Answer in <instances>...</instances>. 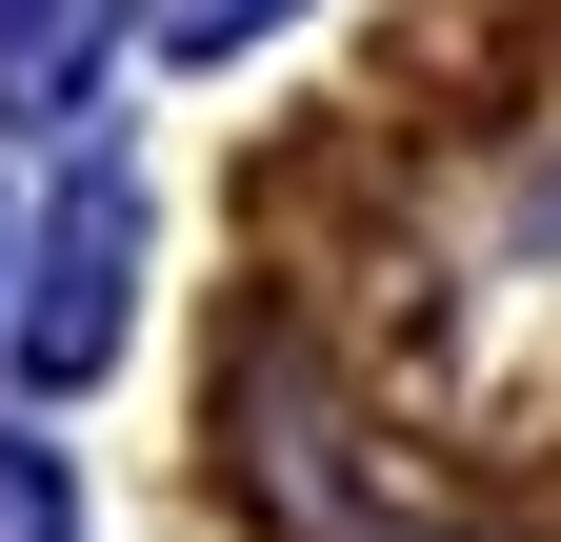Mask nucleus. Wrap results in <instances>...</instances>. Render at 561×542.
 Returning <instances> with one entry per match:
<instances>
[{
	"label": "nucleus",
	"instance_id": "nucleus-1",
	"mask_svg": "<svg viewBox=\"0 0 561 542\" xmlns=\"http://www.w3.org/2000/svg\"><path fill=\"white\" fill-rule=\"evenodd\" d=\"M221 442H241V503H261V542H461L442 503L401 483V442H362V422L321 402L301 321L221 342Z\"/></svg>",
	"mask_w": 561,
	"mask_h": 542
},
{
	"label": "nucleus",
	"instance_id": "nucleus-2",
	"mask_svg": "<svg viewBox=\"0 0 561 542\" xmlns=\"http://www.w3.org/2000/svg\"><path fill=\"white\" fill-rule=\"evenodd\" d=\"M121 261H140V201L101 181L81 222L41 241V302H21V362H41V382H101V362H121Z\"/></svg>",
	"mask_w": 561,
	"mask_h": 542
},
{
	"label": "nucleus",
	"instance_id": "nucleus-3",
	"mask_svg": "<svg viewBox=\"0 0 561 542\" xmlns=\"http://www.w3.org/2000/svg\"><path fill=\"white\" fill-rule=\"evenodd\" d=\"M101 41H121V0H0V121H60L101 81Z\"/></svg>",
	"mask_w": 561,
	"mask_h": 542
},
{
	"label": "nucleus",
	"instance_id": "nucleus-4",
	"mask_svg": "<svg viewBox=\"0 0 561 542\" xmlns=\"http://www.w3.org/2000/svg\"><path fill=\"white\" fill-rule=\"evenodd\" d=\"M0 542H81V483H60L41 442H0Z\"/></svg>",
	"mask_w": 561,
	"mask_h": 542
},
{
	"label": "nucleus",
	"instance_id": "nucleus-5",
	"mask_svg": "<svg viewBox=\"0 0 561 542\" xmlns=\"http://www.w3.org/2000/svg\"><path fill=\"white\" fill-rule=\"evenodd\" d=\"M181 21H201V41H221V21H280V0H181Z\"/></svg>",
	"mask_w": 561,
	"mask_h": 542
}]
</instances>
